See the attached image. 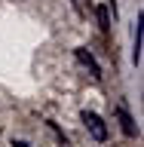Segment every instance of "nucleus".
I'll return each instance as SVG.
<instances>
[{"mask_svg": "<svg viewBox=\"0 0 144 147\" xmlns=\"http://www.w3.org/2000/svg\"><path fill=\"white\" fill-rule=\"evenodd\" d=\"M80 119L86 123V129H89V135L95 138V141H107V126H104V119H101L98 113H92V110H83Z\"/></svg>", "mask_w": 144, "mask_h": 147, "instance_id": "nucleus-1", "label": "nucleus"}, {"mask_svg": "<svg viewBox=\"0 0 144 147\" xmlns=\"http://www.w3.org/2000/svg\"><path fill=\"white\" fill-rule=\"evenodd\" d=\"M77 61H80L83 67H89V74L95 77V80H101V67H98V61H95V58L86 52V49H77Z\"/></svg>", "mask_w": 144, "mask_h": 147, "instance_id": "nucleus-2", "label": "nucleus"}, {"mask_svg": "<svg viewBox=\"0 0 144 147\" xmlns=\"http://www.w3.org/2000/svg\"><path fill=\"white\" fill-rule=\"evenodd\" d=\"M117 117H120V126H123V132H126L129 138H135V135H138V129H135V119L129 117V110L123 107V104L117 107Z\"/></svg>", "mask_w": 144, "mask_h": 147, "instance_id": "nucleus-3", "label": "nucleus"}, {"mask_svg": "<svg viewBox=\"0 0 144 147\" xmlns=\"http://www.w3.org/2000/svg\"><path fill=\"white\" fill-rule=\"evenodd\" d=\"M95 16H98L101 31H107V28H110V12H107V6H98V9H95Z\"/></svg>", "mask_w": 144, "mask_h": 147, "instance_id": "nucleus-4", "label": "nucleus"}, {"mask_svg": "<svg viewBox=\"0 0 144 147\" xmlns=\"http://www.w3.org/2000/svg\"><path fill=\"white\" fill-rule=\"evenodd\" d=\"M12 147H31L28 141H12Z\"/></svg>", "mask_w": 144, "mask_h": 147, "instance_id": "nucleus-5", "label": "nucleus"}]
</instances>
